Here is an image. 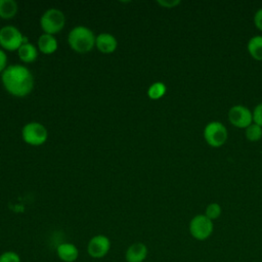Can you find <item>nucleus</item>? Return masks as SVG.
I'll use <instances>...</instances> for the list:
<instances>
[{
  "label": "nucleus",
  "instance_id": "4be33fe9",
  "mask_svg": "<svg viewBox=\"0 0 262 262\" xmlns=\"http://www.w3.org/2000/svg\"><path fill=\"white\" fill-rule=\"evenodd\" d=\"M157 3L165 8H173L180 4V0H158Z\"/></svg>",
  "mask_w": 262,
  "mask_h": 262
},
{
  "label": "nucleus",
  "instance_id": "aec40b11",
  "mask_svg": "<svg viewBox=\"0 0 262 262\" xmlns=\"http://www.w3.org/2000/svg\"><path fill=\"white\" fill-rule=\"evenodd\" d=\"M0 262H21V259L16 252L5 251L0 254Z\"/></svg>",
  "mask_w": 262,
  "mask_h": 262
},
{
  "label": "nucleus",
  "instance_id": "f3484780",
  "mask_svg": "<svg viewBox=\"0 0 262 262\" xmlns=\"http://www.w3.org/2000/svg\"><path fill=\"white\" fill-rule=\"evenodd\" d=\"M166 93V85L162 82L152 83L147 89V95L150 99L157 100L164 96Z\"/></svg>",
  "mask_w": 262,
  "mask_h": 262
},
{
  "label": "nucleus",
  "instance_id": "1a4fd4ad",
  "mask_svg": "<svg viewBox=\"0 0 262 262\" xmlns=\"http://www.w3.org/2000/svg\"><path fill=\"white\" fill-rule=\"evenodd\" d=\"M111 250V241L104 234L92 236L87 244V252L90 257L95 259L103 258Z\"/></svg>",
  "mask_w": 262,
  "mask_h": 262
},
{
  "label": "nucleus",
  "instance_id": "412c9836",
  "mask_svg": "<svg viewBox=\"0 0 262 262\" xmlns=\"http://www.w3.org/2000/svg\"><path fill=\"white\" fill-rule=\"evenodd\" d=\"M253 122L262 127V102L257 104L253 111Z\"/></svg>",
  "mask_w": 262,
  "mask_h": 262
},
{
  "label": "nucleus",
  "instance_id": "5701e85b",
  "mask_svg": "<svg viewBox=\"0 0 262 262\" xmlns=\"http://www.w3.org/2000/svg\"><path fill=\"white\" fill-rule=\"evenodd\" d=\"M7 67V55L5 51L2 48H0V73L2 74Z\"/></svg>",
  "mask_w": 262,
  "mask_h": 262
},
{
  "label": "nucleus",
  "instance_id": "39448f33",
  "mask_svg": "<svg viewBox=\"0 0 262 262\" xmlns=\"http://www.w3.org/2000/svg\"><path fill=\"white\" fill-rule=\"evenodd\" d=\"M189 233L196 241H205L209 238L214 230L213 221L210 220L205 214L195 215L188 225Z\"/></svg>",
  "mask_w": 262,
  "mask_h": 262
},
{
  "label": "nucleus",
  "instance_id": "20e7f679",
  "mask_svg": "<svg viewBox=\"0 0 262 262\" xmlns=\"http://www.w3.org/2000/svg\"><path fill=\"white\" fill-rule=\"evenodd\" d=\"M24 43H28V40L17 28L4 26L0 29V46L3 50L17 51Z\"/></svg>",
  "mask_w": 262,
  "mask_h": 262
},
{
  "label": "nucleus",
  "instance_id": "ddd939ff",
  "mask_svg": "<svg viewBox=\"0 0 262 262\" xmlns=\"http://www.w3.org/2000/svg\"><path fill=\"white\" fill-rule=\"evenodd\" d=\"M38 49L44 54H52L57 50L58 43L53 35L42 34L38 39Z\"/></svg>",
  "mask_w": 262,
  "mask_h": 262
},
{
  "label": "nucleus",
  "instance_id": "f8f14e48",
  "mask_svg": "<svg viewBox=\"0 0 262 262\" xmlns=\"http://www.w3.org/2000/svg\"><path fill=\"white\" fill-rule=\"evenodd\" d=\"M56 255L62 262H75L79 257V250L72 243H61L56 248Z\"/></svg>",
  "mask_w": 262,
  "mask_h": 262
},
{
  "label": "nucleus",
  "instance_id": "2eb2a0df",
  "mask_svg": "<svg viewBox=\"0 0 262 262\" xmlns=\"http://www.w3.org/2000/svg\"><path fill=\"white\" fill-rule=\"evenodd\" d=\"M17 3L14 0H0V18H13L17 13Z\"/></svg>",
  "mask_w": 262,
  "mask_h": 262
},
{
  "label": "nucleus",
  "instance_id": "393cba45",
  "mask_svg": "<svg viewBox=\"0 0 262 262\" xmlns=\"http://www.w3.org/2000/svg\"><path fill=\"white\" fill-rule=\"evenodd\" d=\"M144 262H145V261H144Z\"/></svg>",
  "mask_w": 262,
  "mask_h": 262
},
{
  "label": "nucleus",
  "instance_id": "a211bd4d",
  "mask_svg": "<svg viewBox=\"0 0 262 262\" xmlns=\"http://www.w3.org/2000/svg\"><path fill=\"white\" fill-rule=\"evenodd\" d=\"M245 135L250 141H258L262 137V127L253 122L250 126L246 128Z\"/></svg>",
  "mask_w": 262,
  "mask_h": 262
},
{
  "label": "nucleus",
  "instance_id": "dca6fc26",
  "mask_svg": "<svg viewBox=\"0 0 262 262\" xmlns=\"http://www.w3.org/2000/svg\"><path fill=\"white\" fill-rule=\"evenodd\" d=\"M248 51L256 60H262V36H254L248 42Z\"/></svg>",
  "mask_w": 262,
  "mask_h": 262
},
{
  "label": "nucleus",
  "instance_id": "9d476101",
  "mask_svg": "<svg viewBox=\"0 0 262 262\" xmlns=\"http://www.w3.org/2000/svg\"><path fill=\"white\" fill-rule=\"evenodd\" d=\"M148 254L146 245L140 242L133 243L128 247L125 253V260L127 262H144Z\"/></svg>",
  "mask_w": 262,
  "mask_h": 262
},
{
  "label": "nucleus",
  "instance_id": "4468645a",
  "mask_svg": "<svg viewBox=\"0 0 262 262\" xmlns=\"http://www.w3.org/2000/svg\"><path fill=\"white\" fill-rule=\"evenodd\" d=\"M17 54L20 58V60L25 63H31L33 61H35L38 57V49L37 47L28 42V43H24L18 49H17Z\"/></svg>",
  "mask_w": 262,
  "mask_h": 262
},
{
  "label": "nucleus",
  "instance_id": "7ed1b4c3",
  "mask_svg": "<svg viewBox=\"0 0 262 262\" xmlns=\"http://www.w3.org/2000/svg\"><path fill=\"white\" fill-rule=\"evenodd\" d=\"M64 25L66 16L63 12L57 8L47 9L40 18V26L45 34L54 36L63 29Z\"/></svg>",
  "mask_w": 262,
  "mask_h": 262
},
{
  "label": "nucleus",
  "instance_id": "f257e3e1",
  "mask_svg": "<svg viewBox=\"0 0 262 262\" xmlns=\"http://www.w3.org/2000/svg\"><path fill=\"white\" fill-rule=\"evenodd\" d=\"M1 81L5 90L15 97H25L34 88L32 72L18 63L8 66L1 74Z\"/></svg>",
  "mask_w": 262,
  "mask_h": 262
},
{
  "label": "nucleus",
  "instance_id": "423d86ee",
  "mask_svg": "<svg viewBox=\"0 0 262 262\" xmlns=\"http://www.w3.org/2000/svg\"><path fill=\"white\" fill-rule=\"evenodd\" d=\"M21 137L26 143L38 146L43 144L47 140L48 132L45 126L41 123L30 122L23 127Z\"/></svg>",
  "mask_w": 262,
  "mask_h": 262
},
{
  "label": "nucleus",
  "instance_id": "6ab92c4d",
  "mask_svg": "<svg viewBox=\"0 0 262 262\" xmlns=\"http://www.w3.org/2000/svg\"><path fill=\"white\" fill-rule=\"evenodd\" d=\"M222 213V209L218 203H211L207 206L205 215L212 221L218 219Z\"/></svg>",
  "mask_w": 262,
  "mask_h": 262
},
{
  "label": "nucleus",
  "instance_id": "f03ea898",
  "mask_svg": "<svg viewBox=\"0 0 262 262\" xmlns=\"http://www.w3.org/2000/svg\"><path fill=\"white\" fill-rule=\"evenodd\" d=\"M96 36L93 31L84 26H77L71 30L68 36L70 47L78 53H87L95 46Z\"/></svg>",
  "mask_w": 262,
  "mask_h": 262
},
{
  "label": "nucleus",
  "instance_id": "0eeeda50",
  "mask_svg": "<svg viewBox=\"0 0 262 262\" xmlns=\"http://www.w3.org/2000/svg\"><path fill=\"white\" fill-rule=\"evenodd\" d=\"M227 137L228 133L226 127L218 121L208 123L204 129V138L212 147L222 146L226 142Z\"/></svg>",
  "mask_w": 262,
  "mask_h": 262
},
{
  "label": "nucleus",
  "instance_id": "9b49d317",
  "mask_svg": "<svg viewBox=\"0 0 262 262\" xmlns=\"http://www.w3.org/2000/svg\"><path fill=\"white\" fill-rule=\"evenodd\" d=\"M95 47L102 53H113L118 47V41L110 33H100L96 36Z\"/></svg>",
  "mask_w": 262,
  "mask_h": 262
},
{
  "label": "nucleus",
  "instance_id": "6e6552de",
  "mask_svg": "<svg viewBox=\"0 0 262 262\" xmlns=\"http://www.w3.org/2000/svg\"><path fill=\"white\" fill-rule=\"evenodd\" d=\"M228 120L237 128H247L253 123V113L247 106L236 104L229 108Z\"/></svg>",
  "mask_w": 262,
  "mask_h": 262
},
{
  "label": "nucleus",
  "instance_id": "b1692460",
  "mask_svg": "<svg viewBox=\"0 0 262 262\" xmlns=\"http://www.w3.org/2000/svg\"><path fill=\"white\" fill-rule=\"evenodd\" d=\"M254 24L257 29L262 31V8H259L254 15Z\"/></svg>",
  "mask_w": 262,
  "mask_h": 262
}]
</instances>
